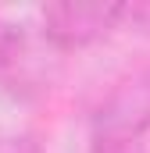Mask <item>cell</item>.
<instances>
[{"label": "cell", "mask_w": 150, "mask_h": 153, "mask_svg": "<svg viewBox=\"0 0 150 153\" xmlns=\"http://www.w3.org/2000/svg\"><path fill=\"white\" fill-rule=\"evenodd\" d=\"M122 29H132L140 36H150V0L122 4Z\"/></svg>", "instance_id": "4"}, {"label": "cell", "mask_w": 150, "mask_h": 153, "mask_svg": "<svg viewBox=\"0 0 150 153\" xmlns=\"http://www.w3.org/2000/svg\"><path fill=\"white\" fill-rule=\"evenodd\" d=\"M61 75V53L43 39L39 29L25 22L0 18V96L7 100H39L54 89Z\"/></svg>", "instance_id": "2"}, {"label": "cell", "mask_w": 150, "mask_h": 153, "mask_svg": "<svg viewBox=\"0 0 150 153\" xmlns=\"http://www.w3.org/2000/svg\"><path fill=\"white\" fill-rule=\"evenodd\" d=\"M122 29V4H50L39 14V32L57 53L86 50Z\"/></svg>", "instance_id": "3"}, {"label": "cell", "mask_w": 150, "mask_h": 153, "mask_svg": "<svg viewBox=\"0 0 150 153\" xmlns=\"http://www.w3.org/2000/svg\"><path fill=\"white\" fill-rule=\"evenodd\" d=\"M147 132H150V64L114 78L111 89L93 103L89 121H86L93 153L140 146Z\"/></svg>", "instance_id": "1"}, {"label": "cell", "mask_w": 150, "mask_h": 153, "mask_svg": "<svg viewBox=\"0 0 150 153\" xmlns=\"http://www.w3.org/2000/svg\"><path fill=\"white\" fill-rule=\"evenodd\" d=\"M111 153H147L143 146H125V150H111Z\"/></svg>", "instance_id": "6"}, {"label": "cell", "mask_w": 150, "mask_h": 153, "mask_svg": "<svg viewBox=\"0 0 150 153\" xmlns=\"http://www.w3.org/2000/svg\"><path fill=\"white\" fill-rule=\"evenodd\" d=\"M0 153H43L36 135H0Z\"/></svg>", "instance_id": "5"}]
</instances>
